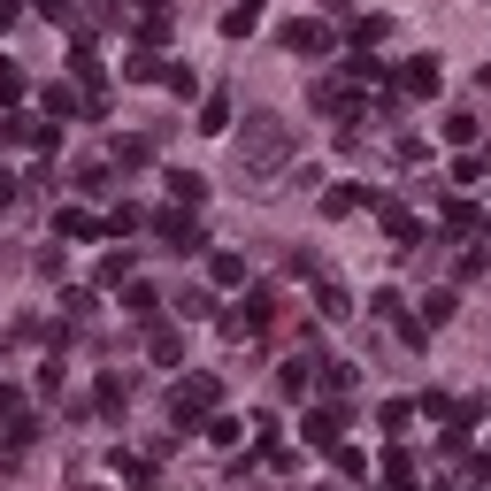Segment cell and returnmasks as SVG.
<instances>
[{
  "mask_svg": "<svg viewBox=\"0 0 491 491\" xmlns=\"http://www.w3.org/2000/svg\"><path fill=\"white\" fill-rule=\"evenodd\" d=\"M23 93V70H8V62H0V100H16Z\"/></svg>",
  "mask_w": 491,
  "mask_h": 491,
  "instance_id": "cell-5",
  "label": "cell"
},
{
  "mask_svg": "<svg viewBox=\"0 0 491 491\" xmlns=\"http://www.w3.org/2000/svg\"><path fill=\"white\" fill-rule=\"evenodd\" d=\"M284 154H292V123L254 115V123H246V138H238V170H246V177H269Z\"/></svg>",
  "mask_w": 491,
  "mask_h": 491,
  "instance_id": "cell-1",
  "label": "cell"
},
{
  "mask_svg": "<svg viewBox=\"0 0 491 491\" xmlns=\"http://www.w3.org/2000/svg\"><path fill=\"white\" fill-rule=\"evenodd\" d=\"M200 407H215V384H208V377H192L185 392H177V422H192Z\"/></svg>",
  "mask_w": 491,
  "mask_h": 491,
  "instance_id": "cell-2",
  "label": "cell"
},
{
  "mask_svg": "<svg viewBox=\"0 0 491 491\" xmlns=\"http://www.w3.org/2000/svg\"><path fill=\"white\" fill-rule=\"evenodd\" d=\"M407 85H415V93H437V62H430V54H422V62H415V70H407Z\"/></svg>",
  "mask_w": 491,
  "mask_h": 491,
  "instance_id": "cell-4",
  "label": "cell"
},
{
  "mask_svg": "<svg viewBox=\"0 0 491 491\" xmlns=\"http://www.w3.org/2000/svg\"><path fill=\"white\" fill-rule=\"evenodd\" d=\"M77 491H100V484H77Z\"/></svg>",
  "mask_w": 491,
  "mask_h": 491,
  "instance_id": "cell-7",
  "label": "cell"
},
{
  "mask_svg": "<svg viewBox=\"0 0 491 491\" xmlns=\"http://www.w3.org/2000/svg\"><path fill=\"white\" fill-rule=\"evenodd\" d=\"M8 16H16V8H8V0H0V23H8Z\"/></svg>",
  "mask_w": 491,
  "mask_h": 491,
  "instance_id": "cell-6",
  "label": "cell"
},
{
  "mask_svg": "<svg viewBox=\"0 0 491 491\" xmlns=\"http://www.w3.org/2000/svg\"><path fill=\"white\" fill-rule=\"evenodd\" d=\"M284 38H292V54H322V46H330V31H322V23H292Z\"/></svg>",
  "mask_w": 491,
  "mask_h": 491,
  "instance_id": "cell-3",
  "label": "cell"
}]
</instances>
